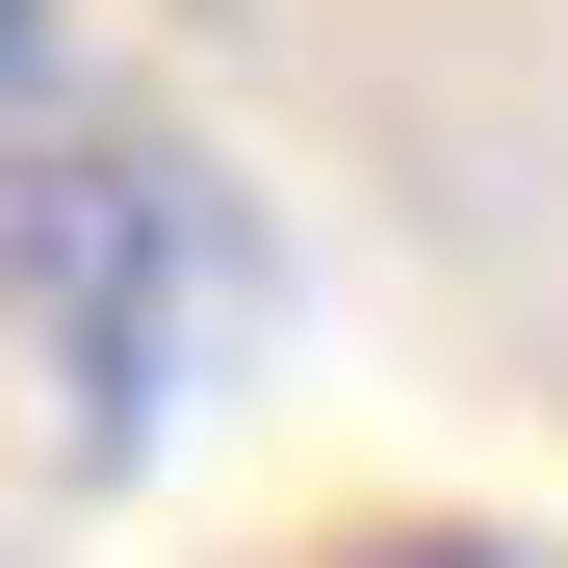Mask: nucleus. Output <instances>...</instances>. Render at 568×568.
Masks as SVG:
<instances>
[{"label": "nucleus", "instance_id": "obj_3", "mask_svg": "<svg viewBox=\"0 0 568 568\" xmlns=\"http://www.w3.org/2000/svg\"><path fill=\"white\" fill-rule=\"evenodd\" d=\"M27 52H52V0H0V78H27Z\"/></svg>", "mask_w": 568, "mask_h": 568}, {"label": "nucleus", "instance_id": "obj_2", "mask_svg": "<svg viewBox=\"0 0 568 568\" xmlns=\"http://www.w3.org/2000/svg\"><path fill=\"white\" fill-rule=\"evenodd\" d=\"M362 568H517V542H362Z\"/></svg>", "mask_w": 568, "mask_h": 568}, {"label": "nucleus", "instance_id": "obj_1", "mask_svg": "<svg viewBox=\"0 0 568 568\" xmlns=\"http://www.w3.org/2000/svg\"><path fill=\"white\" fill-rule=\"evenodd\" d=\"M0 311L52 336L78 439H130L155 362H181V155H130V130H0Z\"/></svg>", "mask_w": 568, "mask_h": 568}]
</instances>
